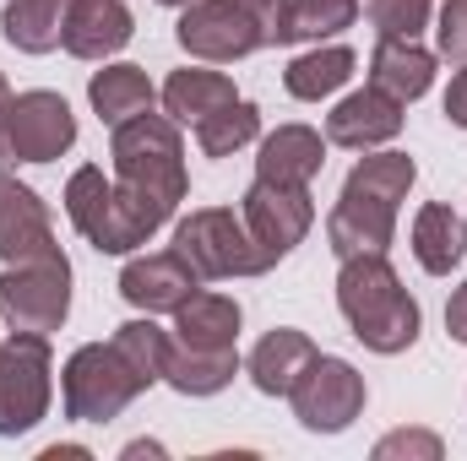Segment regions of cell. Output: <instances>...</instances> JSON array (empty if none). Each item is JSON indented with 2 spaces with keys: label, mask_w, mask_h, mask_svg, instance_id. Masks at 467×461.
Segmentation results:
<instances>
[{
  "label": "cell",
  "mask_w": 467,
  "mask_h": 461,
  "mask_svg": "<svg viewBox=\"0 0 467 461\" xmlns=\"http://www.w3.org/2000/svg\"><path fill=\"white\" fill-rule=\"evenodd\" d=\"M239 326H244L239 299L218 293V288H196L174 310V343L185 347H239Z\"/></svg>",
  "instance_id": "20"
},
{
  "label": "cell",
  "mask_w": 467,
  "mask_h": 461,
  "mask_svg": "<svg viewBox=\"0 0 467 461\" xmlns=\"http://www.w3.org/2000/svg\"><path fill=\"white\" fill-rule=\"evenodd\" d=\"M66 315H71V261L60 244L0 271V321L11 332L49 337L66 326Z\"/></svg>",
  "instance_id": "4"
},
{
  "label": "cell",
  "mask_w": 467,
  "mask_h": 461,
  "mask_svg": "<svg viewBox=\"0 0 467 461\" xmlns=\"http://www.w3.org/2000/svg\"><path fill=\"white\" fill-rule=\"evenodd\" d=\"M327 169V136L316 125H277L261 136L255 152V174L277 179V185H310Z\"/></svg>",
  "instance_id": "18"
},
{
  "label": "cell",
  "mask_w": 467,
  "mask_h": 461,
  "mask_svg": "<svg viewBox=\"0 0 467 461\" xmlns=\"http://www.w3.org/2000/svg\"><path fill=\"white\" fill-rule=\"evenodd\" d=\"M130 38H136V16L125 0H71L60 49L77 60H115Z\"/></svg>",
  "instance_id": "15"
},
{
  "label": "cell",
  "mask_w": 467,
  "mask_h": 461,
  "mask_svg": "<svg viewBox=\"0 0 467 461\" xmlns=\"http://www.w3.org/2000/svg\"><path fill=\"white\" fill-rule=\"evenodd\" d=\"M174 250L191 261V271L202 282H229V277H261L266 271L244 218L229 212V207H196L191 218H180Z\"/></svg>",
  "instance_id": "7"
},
{
  "label": "cell",
  "mask_w": 467,
  "mask_h": 461,
  "mask_svg": "<svg viewBox=\"0 0 467 461\" xmlns=\"http://www.w3.org/2000/svg\"><path fill=\"white\" fill-rule=\"evenodd\" d=\"M77 147V115L60 93L33 87L11 98V152L16 163H55Z\"/></svg>",
  "instance_id": "11"
},
{
  "label": "cell",
  "mask_w": 467,
  "mask_h": 461,
  "mask_svg": "<svg viewBox=\"0 0 467 461\" xmlns=\"http://www.w3.org/2000/svg\"><path fill=\"white\" fill-rule=\"evenodd\" d=\"M109 158H115V179L158 196L163 207H180L185 190H191V174H185V141H180V125L169 115H136L115 125L109 136Z\"/></svg>",
  "instance_id": "3"
},
{
  "label": "cell",
  "mask_w": 467,
  "mask_h": 461,
  "mask_svg": "<svg viewBox=\"0 0 467 461\" xmlns=\"http://www.w3.org/2000/svg\"><path fill=\"white\" fill-rule=\"evenodd\" d=\"M239 218L255 239L266 271H272L277 261H288L305 244V233L316 229V196H310V185H277V179L255 174V185L239 201Z\"/></svg>",
  "instance_id": "9"
},
{
  "label": "cell",
  "mask_w": 467,
  "mask_h": 461,
  "mask_svg": "<svg viewBox=\"0 0 467 461\" xmlns=\"http://www.w3.org/2000/svg\"><path fill=\"white\" fill-rule=\"evenodd\" d=\"M158 5H174V11H185V5H191V0H158Z\"/></svg>",
  "instance_id": "40"
},
{
  "label": "cell",
  "mask_w": 467,
  "mask_h": 461,
  "mask_svg": "<svg viewBox=\"0 0 467 461\" xmlns=\"http://www.w3.org/2000/svg\"><path fill=\"white\" fill-rule=\"evenodd\" d=\"M66 11H71V0H5L0 38L22 55H49L66 38Z\"/></svg>",
  "instance_id": "26"
},
{
  "label": "cell",
  "mask_w": 467,
  "mask_h": 461,
  "mask_svg": "<svg viewBox=\"0 0 467 461\" xmlns=\"http://www.w3.org/2000/svg\"><path fill=\"white\" fill-rule=\"evenodd\" d=\"M337 310L348 321V332L369 353L380 358H397L419 343L424 332V310L419 299L402 288L397 266L386 255H348L343 271H337Z\"/></svg>",
  "instance_id": "1"
},
{
  "label": "cell",
  "mask_w": 467,
  "mask_h": 461,
  "mask_svg": "<svg viewBox=\"0 0 467 461\" xmlns=\"http://www.w3.org/2000/svg\"><path fill=\"white\" fill-rule=\"evenodd\" d=\"M364 11L380 38H419L435 16V0H369Z\"/></svg>",
  "instance_id": "31"
},
{
  "label": "cell",
  "mask_w": 467,
  "mask_h": 461,
  "mask_svg": "<svg viewBox=\"0 0 467 461\" xmlns=\"http://www.w3.org/2000/svg\"><path fill=\"white\" fill-rule=\"evenodd\" d=\"M446 119L467 130V66L462 71H451V87H446Z\"/></svg>",
  "instance_id": "35"
},
{
  "label": "cell",
  "mask_w": 467,
  "mask_h": 461,
  "mask_svg": "<svg viewBox=\"0 0 467 461\" xmlns=\"http://www.w3.org/2000/svg\"><path fill=\"white\" fill-rule=\"evenodd\" d=\"M353 71H358V55H353L348 44H316V49H305V55L288 60L283 87H288L299 104H321V98H332V93L348 87Z\"/></svg>",
  "instance_id": "23"
},
{
  "label": "cell",
  "mask_w": 467,
  "mask_h": 461,
  "mask_svg": "<svg viewBox=\"0 0 467 461\" xmlns=\"http://www.w3.org/2000/svg\"><path fill=\"white\" fill-rule=\"evenodd\" d=\"M66 218L99 255H136L174 218V207H163L158 196H147V190H136L125 179H109L93 163H82L66 179Z\"/></svg>",
  "instance_id": "2"
},
{
  "label": "cell",
  "mask_w": 467,
  "mask_h": 461,
  "mask_svg": "<svg viewBox=\"0 0 467 461\" xmlns=\"http://www.w3.org/2000/svg\"><path fill=\"white\" fill-rule=\"evenodd\" d=\"M369 87H380L386 98L408 109L435 87V55L419 38H380L369 49Z\"/></svg>",
  "instance_id": "17"
},
{
  "label": "cell",
  "mask_w": 467,
  "mask_h": 461,
  "mask_svg": "<svg viewBox=\"0 0 467 461\" xmlns=\"http://www.w3.org/2000/svg\"><path fill=\"white\" fill-rule=\"evenodd\" d=\"M11 98H16V93H11L5 77H0V174L16 163V152H11Z\"/></svg>",
  "instance_id": "36"
},
{
  "label": "cell",
  "mask_w": 467,
  "mask_h": 461,
  "mask_svg": "<svg viewBox=\"0 0 467 461\" xmlns=\"http://www.w3.org/2000/svg\"><path fill=\"white\" fill-rule=\"evenodd\" d=\"M202 288V277L191 271V261L169 244V250H147V255H130L125 271H119V299L141 315H174L191 293Z\"/></svg>",
  "instance_id": "12"
},
{
  "label": "cell",
  "mask_w": 467,
  "mask_h": 461,
  "mask_svg": "<svg viewBox=\"0 0 467 461\" xmlns=\"http://www.w3.org/2000/svg\"><path fill=\"white\" fill-rule=\"evenodd\" d=\"M250 141H261V109H255L250 98H234L229 109H218V115H207L196 125L202 158H234V152L250 147Z\"/></svg>",
  "instance_id": "28"
},
{
  "label": "cell",
  "mask_w": 467,
  "mask_h": 461,
  "mask_svg": "<svg viewBox=\"0 0 467 461\" xmlns=\"http://www.w3.org/2000/svg\"><path fill=\"white\" fill-rule=\"evenodd\" d=\"M413 179H419V163H413L408 152H364L343 185L369 190V196H380V201H397V207H402V201H408V190H413Z\"/></svg>",
  "instance_id": "29"
},
{
  "label": "cell",
  "mask_w": 467,
  "mask_h": 461,
  "mask_svg": "<svg viewBox=\"0 0 467 461\" xmlns=\"http://www.w3.org/2000/svg\"><path fill=\"white\" fill-rule=\"evenodd\" d=\"M239 347H185L174 343L169 353V369H163V385H174L180 396H218L229 391L234 374H239Z\"/></svg>",
  "instance_id": "24"
},
{
  "label": "cell",
  "mask_w": 467,
  "mask_h": 461,
  "mask_svg": "<svg viewBox=\"0 0 467 461\" xmlns=\"http://www.w3.org/2000/svg\"><path fill=\"white\" fill-rule=\"evenodd\" d=\"M369 456L375 461H441L446 446H441V435H430V429H391V435L375 440Z\"/></svg>",
  "instance_id": "32"
},
{
  "label": "cell",
  "mask_w": 467,
  "mask_h": 461,
  "mask_svg": "<svg viewBox=\"0 0 467 461\" xmlns=\"http://www.w3.org/2000/svg\"><path fill=\"white\" fill-rule=\"evenodd\" d=\"M174 33H180V49L191 60H202V66H234V60L266 49L261 44V27L250 22V11L239 0H191L180 11V27Z\"/></svg>",
  "instance_id": "10"
},
{
  "label": "cell",
  "mask_w": 467,
  "mask_h": 461,
  "mask_svg": "<svg viewBox=\"0 0 467 461\" xmlns=\"http://www.w3.org/2000/svg\"><path fill=\"white\" fill-rule=\"evenodd\" d=\"M435 44H441L446 60L467 66V0H446L435 11Z\"/></svg>",
  "instance_id": "33"
},
{
  "label": "cell",
  "mask_w": 467,
  "mask_h": 461,
  "mask_svg": "<svg viewBox=\"0 0 467 461\" xmlns=\"http://www.w3.org/2000/svg\"><path fill=\"white\" fill-rule=\"evenodd\" d=\"M288 402H294L299 429H310V435H343V429H353V418L364 413L369 385H364V374L353 369L348 358H337V353H316L310 369L294 380Z\"/></svg>",
  "instance_id": "8"
},
{
  "label": "cell",
  "mask_w": 467,
  "mask_h": 461,
  "mask_svg": "<svg viewBox=\"0 0 467 461\" xmlns=\"http://www.w3.org/2000/svg\"><path fill=\"white\" fill-rule=\"evenodd\" d=\"M446 332H451V343L467 347V282L446 299Z\"/></svg>",
  "instance_id": "37"
},
{
  "label": "cell",
  "mask_w": 467,
  "mask_h": 461,
  "mask_svg": "<svg viewBox=\"0 0 467 461\" xmlns=\"http://www.w3.org/2000/svg\"><path fill=\"white\" fill-rule=\"evenodd\" d=\"M109 343H115V353L125 358V369L136 374V385H141V391H152V385L163 380L174 343H169V332H163L152 315H136V321H125Z\"/></svg>",
  "instance_id": "27"
},
{
  "label": "cell",
  "mask_w": 467,
  "mask_h": 461,
  "mask_svg": "<svg viewBox=\"0 0 467 461\" xmlns=\"http://www.w3.org/2000/svg\"><path fill=\"white\" fill-rule=\"evenodd\" d=\"M402 104L397 98H386L380 87H358L348 93L332 115H327V141L332 147H348V152H375V147H386V141H397L402 136Z\"/></svg>",
  "instance_id": "14"
},
{
  "label": "cell",
  "mask_w": 467,
  "mask_h": 461,
  "mask_svg": "<svg viewBox=\"0 0 467 461\" xmlns=\"http://www.w3.org/2000/svg\"><path fill=\"white\" fill-rule=\"evenodd\" d=\"M55 250V223H49V207L38 201L33 185L0 174V261L16 266V261H33Z\"/></svg>",
  "instance_id": "16"
},
{
  "label": "cell",
  "mask_w": 467,
  "mask_h": 461,
  "mask_svg": "<svg viewBox=\"0 0 467 461\" xmlns=\"http://www.w3.org/2000/svg\"><path fill=\"white\" fill-rule=\"evenodd\" d=\"M55 353L38 332H11L0 343V440H16L49 418Z\"/></svg>",
  "instance_id": "5"
},
{
  "label": "cell",
  "mask_w": 467,
  "mask_h": 461,
  "mask_svg": "<svg viewBox=\"0 0 467 461\" xmlns=\"http://www.w3.org/2000/svg\"><path fill=\"white\" fill-rule=\"evenodd\" d=\"M125 456H163V446H152V440H136V446H125Z\"/></svg>",
  "instance_id": "39"
},
{
  "label": "cell",
  "mask_w": 467,
  "mask_h": 461,
  "mask_svg": "<svg viewBox=\"0 0 467 461\" xmlns=\"http://www.w3.org/2000/svg\"><path fill=\"white\" fill-rule=\"evenodd\" d=\"M88 104H93V115L115 130V125H125V119L147 115V109L158 104V87H152V77H147L141 66L115 60V66L93 71V82H88Z\"/></svg>",
  "instance_id": "21"
},
{
  "label": "cell",
  "mask_w": 467,
  "mask_h": 461,
  "mask_svg": "<svg viewBox=\"0 0 467 461\" xmlns=\"http://www.w3.org/2000/svg\"><path fill=\"white\" fill-rule=\"evenodd\" d=\"M136 396H141V385L125 369L115 343H82L60 369V402H66L71 424H115Z\"/></svg>",
  "instance_id": "6"
},
{
  "label": "cell",
  "mask_w": 467,
  "mask_h": 461,
  "mask_svg": "<svg viewBox=\"0 0 467 461\" xmlns=\"http://www.w3.org/2000/svg\"><path fill=\"white\" fill-rule=\"evenodd\" d=\"M397 239V201H380L369 190H353L343 185L337 207L327 212V244L337 261L348 255H386Z\"/></svg>",
  "instance_id": "13"
},
{
  "label": "cell",
  "mask_w": 467,
  "mask_h": 461,
  "mask_svg": "<svg viewBox=\"0 0 467 461\" xmlns=\"http://www.w3.org/2000/svg\"><path fill=\"white\" fill-rule=\"evenodd\" d=\"M467 255V223L446 207V201H430L419 207L413 218V261L430 271V277H451Z\"/></svg>",
  "instance_id": "25"
},
{
  "label": "cell",
  "mask_w": 467,
  "mask_h": 461,
  "mask_svg": "<svg viewBox=\"0 0 467 461\" xmlns=\"http://www.w3.org/2000/svg\"><path fill=\"white\" fill-rule=\"evenodd\" d=\"M316 353H321V347L310 343V332H299V326H277V332H266L261 343L250 347L244 374H250V385H255L261 396H288L294 380L310 369Z\"/></svg>",
  "instance_id": "19"
},
{
  "label": "cell",
  "mask_w": 467,
  "mask_h": 461,
  "mask_svg": "<svg viewBox=\"0 0 467 461\" xmlns=\"http://www.w3.org/2000/svg\"><path fill=\"white\" fill-rule=\"evenodd\" d=\"M358 22V0H288L283 44H321Z\"/></svg>",
  "instance_id": "30"
},
{
  "label": "cell",
  "mask_w": 467,
  "mask_h": 461,
  "mask_svg": "<svg viewBox=\"0 0 467 461\" xmlns=\"http://www.w3.org/2000/svg\"><path fill=\"white\" fill-rule=\"evenodd\" d=\"M88 456H93L88 446H49L44 451V461H88Z\"/></svg>",
  "instance_id": "38"
},
{
  "label": "cell",
  "mask_w": 467,
  "mask_h": 461,
  "mask_svg": "<svg viewBox=\"0 0 467 461\" xmlns=\"http://www.w3.org/2000/svg\"><path fill=\"white\" fill-rule=\"evenodd\" d=\"M163 115L174 119V125H202L207 115H218V109H229L234 98V82L223 71H207V66H185V71H174L169 82H163Z\"/></svg>",
  "instance_id": "22"
},
{
  "label": "cell",
  "mask_w": 467,
  "mask_h": 461,
  "mask_svg": "<svg viewBox=\"0 0 467 461\" xmlns=\"http://www.w3.org/2000/svg\"><path fill=\"white\" fill-rule=\"evenodd\" d=\"M250 11V22L261 27V44L277 49L283 44V27H288V0H239Z\"/></svg>",
  "instance_id": "34"
}]
</instances>
